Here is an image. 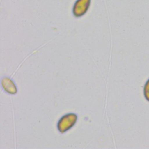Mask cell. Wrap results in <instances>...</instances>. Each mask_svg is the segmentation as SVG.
Masks as SVG:
<instances>
[{
    "instance_id": "1",
    "label": "cell",
    "mask_w": 149,
    "mask_h": 149,
    "mask_svg": "<svg viewBox=\"0 0 149 149\" xmlns=\"http://www.w3.org/2000/svg\"><path fill=\"white\" fill-rule=\"evenodd\" d=\"M77 120V115L74 113H68L63 115L57 123L58 131L61 133L67 132L76 124Z\"/></svg>"
},
{
    "instance_id": "3",
    "label": "cell",
    "mask_w": 149,
    "mask_h": 149,
    "mask_svg": "<svg viewBox=\"0 0 149 149\" xmlns=\"http://www.w3.org/2000/svg\"><path fill=\"white\" fill-rule=\"evenodd\" d=\"M143 91L144 97L148 101H149V79L145 83Z\"/></svg>"
},
{
    "instance_id": "2",
    "label": "cell",
    "mask_w": 149,
    "mask_h": 149,
    "mask_svg": "<svg viewBox=\"0 0 149 149\" xmlns=\"http://www.w3.org/2000/svg\"><path fill=\"white\" fill-rule=\"evenodd\" d=\"M1 83L4 90L8 93L14 94L17 93V88L15 83L9 77H5L2 78Z\"/></svg>"
}]
</instances>
